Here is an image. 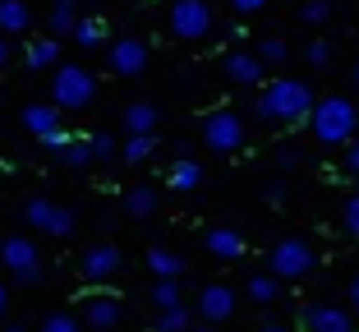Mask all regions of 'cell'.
Returning <instances> with one entry per match:
<instances>
[{"label": "cell", "instance_id": "obj_23", "mask_svg": "<svg viewBox=\"0 0 359 332\" xmlns=\"http://www.w3.org/2000/svg\"><path fill=\"white\" fill-rule=\"evenodd\" d=\"M281 291H285V281H276L267 268L254 272V277L244 281V296H249L254 305H276V300H281Z\"/></svg>", "mask_w": 359, "mask_h": 332}, {"label": "cell", "instance_id": "obj_27", "mask_svg": "<svg viewBox=\"0 0 359 332\" xmlns=\"http://www.w3.org/2000/svg\"><path fill=\"white\" fill-rule=\"evenodd\" d=\"M184 305V291H180V281H152V310L166 314V310H180Z\"/></svg>", "mask_w": 359, "mask_h": 332}, {"label": "cell", "instance_id": "obj_44", "mask_svg": "<svg viewBox=\"0 0 359 332\" xmlns=\"http://www.w3.org/2000/svg\"><path fill=\"white\" fill-rule=\"evenodd\" d=\"M258 332H290V328H281V323H267V328H258Z\"/></svg>", "mask_w": 359, "mask_h": 332}, {"label": "cell", "instance_id": "obj_12", "mask_svg": "<svg viewBox=\"0 0 359 332\" xmlns=\"http://www.w3.org/2000/svg\"><path fill=\"white\" fill-rule=\"evenodd\" d=\"M37 263H46V258L32 236H0V268H10V277H23Z\"/></svg>", "mask_w": 359, "mask_h": 332}, {"label": "cell", "instance_id": "obj_29", "mask_svg": "<svg viewBox=\"0 0 359 332\" xmlns=\"http://www.w3.org/2000/svg\"><path fill=\"white\" fill-rule=\"evenodd\" d=\"M60 161L69 166V171H83V166H93V148H88V134H79V139L60 152Z\"/></svg>", "mask_w": 359, "mask_h": 332}, {"label": "cell", "instance_id": "obj_18", "mask_svg": "<svg viewBox=\"0 0 359 332\" xmlns=\"http://www.w3.org/2000/svg\"><path fill=\"white\" fill-rule=\"evenodd\" d=\"M23 65H28L32 74H46V69H60V37H32L28 46H23Z\"/></svg>", "mask_w": 359, "mask_h": 332}, {"label": "cell", "instance_id": "obj_11", "mask_svg": "<svg viewBox=\"0 0 359 332\" xmlns=\"http://www.w3.org/2000/svg\"><path fill=\"white\" fill-rule=\"evenodd\" d=\"M235 310H240V291L231 286V281H208V286L198 291V319L203 323H231Z\"/></svg>", "mask_w": 359, "mask_h": 332}, {"label": "cell", "instance_id": "obj_45", "mask_svg": "<svg viewBox=\"0 0 359 332\" xmlns=\"http://www.w3.org/2000/svg\"><path fill=\"white\" fill-rule=\"evenodd\" d=\"M194 332H217V328H212V323H194Z\"/></svg>", "mask_w": 359, "mask_h": 332}, {"label": "cell", "instance_id": "obj_42", "mask_svg": "<svg viewBox=\"0 0 359 332\" xmlns=\"http://www.w3.org/2000/svg\"><path fill=\"white\" fill-rule=\"evenodd\" d=\"M276 166H281V171L299 166V152H295V148H281V152H276Z\"/></svg>", "mask_w": 359, "mask_h": 332}, {"label": "cell", "instance_id": "obj_43", "mask_svg": "<svg viewBox=\"0 0 359 332\" xmlns=\"http://www.w3.org/2000/svg\"><path fill=\"white\" fill-rule=\"evenodd\" d=\"M5 310H10V286L0 281V319H5Z\"/></svg>", "mask_w": 359, "mask_h": 332}, {"label": "cell", "instance_id": "obj_8", "mask_svg": "<svg viewBox=\"0 0 359 332\" xmlns=\"http://www.w3.org/2000/svg\"><path fill=\"white\" fill-rule=\"evenodd\" d=\"M125 249L111 245V240H102V245H88L83 254H79V277L88 281V286H106V281H116L120 272H125Z\"/></svg>", "mask_w": 359, "mask_h": 332}, {"label": "cell", "instance_id": "obj_9", "mask_svg": "<svg viewBox=\"0 0 359 332\" xmlns=\"http://www.w3.org/2000/svg\"><path fill=\"white\" fill-rule=\"evenodd\" d=\"M148 60H152V46L138 32H125V37H116V42L106 46V69L116 79H138L148 69Z\"/></svg>", "mask_w": 359, "mask_h": 332}, {"label": "cell", "instance_id": "obj_32", "mask_svg": "<svg viewBox=\"0 0 359 332\" xmlns=\"http://www.w3.org/2000/svg\"><path fill=\"white\" fill-rule=\"evenodd\" d=\"M37 332H83V319L69 314V310H55V314H46V319H42V328H37Z\"/></svg>", "mask_w": 359, "mask_h": 332}, {"label": "cell", "instance_id": "obj_34", "mask_svg": "<svg viewBox=\"0 0 359 332\" xmlns=\"http://www.w3.org/2000/svg\"><path fill=\"white\" fill-rule=\"evenodd\" d=\"M304 65H313V69H327L332 65V42L327 37H313V42L304 46Z\"/></svg>", "mask_w": 359, "mask_h": 332}, {"label": "cell", "instance_id": "obj_14", "mask_svg": "<svg viewBox=\"0 0 359 332\" xmlns=\"http://www.w3.org/2000/svg\"><path fill=\"white\" fill-rule=\"evenodd\" d=\"M222 69L235 88H263V74H267V65L258 60V51H226Z\"/></svg>", "mask_w": 359, "mask_h": 332}, {"label": "cell", "instance_id": "obj_36", "mask_svg": "<svg viewBox=\"0 0 359 332\" xmlns=\"http://www.w3.org/2000/svg\"><path fill=\"white\" fill-rule=\"evenodd\" d=\"M74 139H79L74 129H60V134H51V139H42V148H46V152H55V157H60V152L69 148V143H74Z\"/></svg>", "mask_w": 359, "mask_h": 332}, {"label": "cell", "instance_id": "obj_31", "mask_svg": "<svg viewBox=\"0 0 359 332\" xmlns=\"http://www.w3.org/2000/svg\"><path fill=\"white\" fill-rule=\"evenodd\" d=\"M88 148H93V161H111L120 157V143L106 134V129H88Z\"/></svg>", "mask_w": 359, "mask_h": 332}, {"label": "cell", "instance_id": "obj_10", "mask_svg": "<svg viewBox=\"0 0 359 332\" xmlns=\"http://www.w3.org/2000/svg\"><path fill=\"white\" fill-rule=\"evenodd\" d=\"M79 319L93 332H116L120 319H125V305H120V296H111V291H88L83 305H79Z\"/></svg>", "mask_w": 359, "mask_h": 332}, {"label": "cell", "instance_id": "obj_41", "mask_svg": "<svg viewBox=\"0 0 359 332\" xmlns=\"http://www.w3.org/2000/svg\"><path fill=\"white\" fill-rule=\"evenodd\" d=\"M10 60H14V37L0 32V69H10Z\"/></svg>", "mask_w": 359, "mask_h": 332}, {"label": "cell", "instance_id": "obj_7", "mask_svg": "<svg viewBox=\"0 0 359 332\" xmlns=\"http://www.w3.org/2000/svg\"><path fill=\"white\" fill-rule=\"evenodd\" d=\"M166 28L175 42H208L212 28H217V14H212L208 0H170Z\"/></svg>", "mask_w": 359, "mask_h": 332}, {"label": "cell", "instance_id": "obj_35", "mask_svg": "<svg viewBox=\"0 0 359 332\" xmlns=\"http://www.w3.org/2000/svg\"><path fill=\"white\" fill-rule=\"evenodd\" d=\"M341 231H346L350 240H359V190L341 204Z\"/></svg>", "mask_w": 359, "mask_h": 332}, {"label": "cell", "instance_id": "obj_24", "mask_svg": "<svg viewBox=\"0 0 359 332\" xmlns=\"http://www.w3.org/2000/svg\"><path fill=\"white\" fill-rule=\"evenodd\" d=\"M120 208H125V213L134 217V222H143V217L157 213V190H152V185H134V190H125Z\"/></svg>", "mask_w": 359, "mask_h": 332}, {"label": "cell", "instance_id": "obj_13", "mask_svg": "<svg viewBox=\"0 0 359 332\" xmlns=\"http://www.w3.org/2000/svg\"><path fill=\"white\" fill-rule=\"evenodd\" d=\"M299 328L304 332H355V314L346 305H304L299 310Z\"/></svg>", "mask_w": 359, "mask_h": 332}, {"label": "cell", "instance_id": "obj_25", "mask_svg": "<svg viewBox=\"0 0 359 332\" xmlns=\"http://www.w3.org/2000/svg\"><path fill=\"white\" fill-rule=\"evenodd\" d=\"M74 42H79V51H97V46H111V42H106V19H97V14L79 19Z\"/></svg>", "mask_w": 359, "mask_h": 332}, {"label": "cell", "instance_id": "obj_17", "mask_svg": "<svg viewBox=\"0 0 359 332\" xmlns=\"http://www.w3.org/2000/svg\"><path fill=\"white\" fill-rule=\"evenodd\" d=\"M60 116H65V111L55 107V102H28V107H23V129L42 143V139H51V134H60V129H65Z\"/></svg>", "mask_w": 359, "mask_h": 332}, {"label": "cell", "instance_id": "obj_47", "mask_svg": "<svg viewBox=\"0 0 359 332\" xmlns=\"http://www.w3.org/2000/svg\"><path fill=\"white\" fill-rule=\"evenodd\" d=\"M350 79H355V88H359V60H355V69H350Z\"/></svg>", "mask_w": 359, "mask_h": 332}, {"label": "cell", "instance_id": "obj_3", "mask_svg": "<svg viewBox=\"0 0 359 332\" xmlns=\"http://www.w3.org/2000/svg\"><path fill=\"white\" fill-rule=\"evenodd\" d=\"M198 139H203V148L217 152V157H235V152L249 143V125H244L240 111L217 107V111H208V116L198 120Z\"/></svg>", "mask_w": 359, "mask_h": 332}, {"label": "cell", "instance_id": "obj_38", "mask_svg": "<svg viewBox=\"0 0 359 332\" xmlns=\"http://www.w3.org/2000/svg\"><path fill=\"white\" fill-rule=\"evenodd\" d=\"M346 310H350V314L359 319V272H355V277L346 281Z\"/></svg>", "mask_w": 359, "mask_h": 332}, {"label": "cell", "instance_id": "obj_2", "mask_svg": "<svg viewBox=\"0 0 359 332\" xmlns=\"http://www.w3.org/2000/svg\"><path fill=\"white\" fill-rule=\"evenodd\" d=\"M309 129L323 148H341L346 152L350 143L359 139V107L350 97H318L313 116H309Z\"/></svg>", "mask_w": 359, "mask_h": 332}, {"label": "cell", "instance_id": "obj_6", "mask_svg": "<svg viewBox=\"0 0 359 332\" xmlns=\"http://www.w3.org/2000/svg\"><path fill=\"white\" fill-rule=\"evenodd\" d=\"M23 222L46 240H69L79 231V213L60 199H46V194H32L28 204H23Z\"/></svg>", "mask_w": 359, "mask_h": 332}, {"label": "cell", "instance_id": "obj_15", "mask_svg": "<svg viewBox=\"0 0 359 332\" xmlns=\"http://www.w3.org/2000/svg\"><path fill=\"white\" fill-rule=\"evenodd\" d=\"M120 125H125V139H138V134L157 139L161 107H157V102H148V97H138V102H129V107L120 111Z\"/></svg>", "mask_w": 359, "mask_h": 332}, {"label": "cell", "instance_id": "obj_20", "mask_svg": "<svg viewBox=\"0 0 359 332\" xmlns=\"http://www.w3.org/2000/svg\"><path fill=\"white\" fill-rule=\"evenodd\" d=\"M148 272L157 281H180L184 277V254L170 245H148Z\"/></svg>", "mask_w": 359, "mask_h": 332}, {"label": "cell", "instance_id": "obj_21", "mask_svg": "<svg viewBox=\"0 0 359 332\" xmlns=\"http://www.w3.org/2000/svg\"><path fill=\"white\" fill-rule=\"evenodd\" d=\"M79 0H55L51 5V14H46V37H74V28H79Z\"/></svg>", "mask_w": 359, "mask_h": 332}, {"label": "cell", "instance_id": "obj_22", "mask_svg": "<svg viewBox=\"0 0 359 332\" xmlns=\"http://www.w3.org/2000/svg\"><path fill=\"white\" fill-rule=\"evenodd\" d=\"M32 28V5L28 0H0V32L5 37H23Z\"/></svg>", "mask_w": 359, "mask_h": 332}, {"label": "cell", "instance_id": "obj_30", "mask_svg": "<svg viewBox=\"0 0 359 332\" xmlns=\"http://www.w3.org/2000/svg\"><path fill=\"white\" fill-rule=\"evenodd\" d=\"M152 332H194V314L180 305V310H166V314H157V328Z\"/></svg>", "mask_w": 359, "mask_h": 332}, {"label": "cell", "instance_id": "obj_39", "mask_svg": "<svg viewBox=\"0 0 359 332\" xmlns=\"http://www.w3.org/2000/svg\"><path fill=\"white\" fill-rule=\"evenodd\" d=\"M14 281H19V286H42L46 281V263H37L32 272H23V277H14Z\"/></svg>", "mask_w": 359, "mask_h": 332}, {"label": "cell", "instance_id": "obj_16", "mask_svg": "<svg viewBox=\"0 0 359 332\" xmlns=\"http://www.w3.org/2000/svg\"><path fill=\"white\" fill-rule=\"evenodd\" d=\"M203 249H208L217 263H235V258H244V236L235 231V226H208L203 231Z\"/></svg>", "mask_w": 359, "mask_h": 332}, {"label": "cell", "instance_id": "obj_4", "mask_svg": "<svg viewBox=\"0 0 359 332\" xmlns=\"http://www.w3.org/2000/svg\"><path fill=\"white\" fill-rule=\"evenodd\" d=\"M267 272L276 281H304L318 272V249L313 240L304 236H281L272 249H267Z\"/></svg>", "mask_w": 359, "mask_h": 332}, {"label": "cell", "instance_id": "obj_37", "mask_svg": "<svg viewBox=\"0 0 359 332\" xmlns=\"http://www.w3.org/2000/svg\"><path fill=\"white\" fill-rule=\"evenodd\" d=\"M341 171H346V175H350V180H359V139H355V143H350V148H346V152H341Z\"/></svg>", "mask_w": 359, "mask_h": 332}, {"label": "cell", "instance_id": "obj_48", "mask_svg": "<svg viewBox=\"0 0 359 332\" xmlns=\"http://www.w3.org/2000/svg\"><path fill=\"white\" fill-rule=\"evenodd\" d=\"M290 5H309V0H290Z\"/></svg>", "mask_w": 359, "mask_h": 332}, {"label": "cell", "instance_id": "obj_1", "mask_svg": "<svg viewBox=\"0 0 359 332\" xmlns=\"http://www.w3.org/2000/svg\"><path fill=\"white\" fill-rule=\"evenodd\" d=\"M318 107V93L304 84V79H272V84L258 88L254 97V111L258 120H267V125H281V129H295V125H309V116H313Z\"/></svg>", "mask_w": 359, "mask_h": 332}, {"label": "cell", "instance_id": "obj_26", "mask_svg": "<svg viewBox=\"0 0 359 332\" xmlns=\"http://www.w3.org/2000/svg\"><path fill=\"white\" fill-rule=\"evenodd\" d=\"M152 152H157V139H148V134H138V139H125V143H120V161H125V166H143Z\"/></svg>", "mask_w": 359, "mask_h": 332}, {"label": "cell", "instance_id": "obj_33", "mask_svg": "<svg viewBox=\"0 0 359 332\" xmlns=\"http://www.w3.org/2000/svg\"><path fill=\"white\" fill-rule=\"evenodd\" d=\"M332 14H337V0H309V5H299V23H327Z\"/></svg>", "mask_w": 359, "mask_h": 332}, {"label": "cell", "instance_id": "obj_28", "mask_svg": "<svg viewBox=\"0 0 359 332\" xmlns=\"http://www.w3.org/2000/svg\"><path fill=\"white\" fill-rule=\"evenodd\" d=\"M254 51H258L263 65H285V60H290V42H285V37H263Z\"/></svg>", "mask_w": 359, "mask_h": 332}, {"label": "cell", "instance_id": "obj_40", "mask_svg": "<svg viewBox=\"0 0 359 332\" xmlns=\"http://www.w3.org/2000/svg\"><path fill=\"white\" fill-rule=\"evenodd\" d=\"M231 10L235 14H258V10H267V0H231Z\"/></svg>", "mask_w": 359, "mask_h": 332}, {"label": "cell", "instance_id": "obj_46", "mask_svg": "<svg viewBox=\"0 0 359 332\" xmlns=\"http://www.w3.org/2000/svg\"><path fill=\"white\" fill-rule=\"evenodd\" d=\"M0 332H28V328H19V323H10V328H0Z\"/></svg>", "mask_w": 359, "mask_h": 332}, {"label": "cell", "instance_id": "obj_19", "mask_svg": "<svg viewBox=\"0 0 359 332\" xmlns=\"http://www.w3.org/2000/svg\"><path fill=\"white\" fill-rule=\"evenodd\" d=\"M203 180H208V166H203L198 157H175V161H170V171H166V185H170L175 194L203 190Z\"/></svg>", "mask_w": 359, "mask_h": 332}, {"label": "cell", "instance_id": "obj_5", "mask_svg": "<svg viewBox=\"0 0 359 332\" xmlns=\"http://www.w3.org/2000/svg\"><path fill=\"white\" fill-rule=\"evenodd\" d=\"M51 102L60 111H88L97 102V74L83 60H65L51 74Z\"/></svg>", "mask_w": 359, "mask_h": 332}]
</instances>
